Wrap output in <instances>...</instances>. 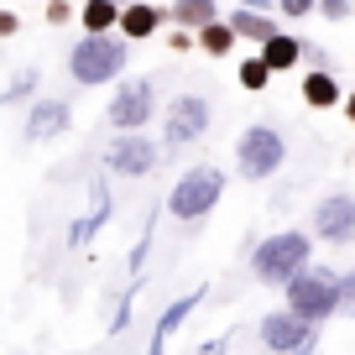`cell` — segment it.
<instances>
[{"label": "cell", "mask_w": 355, "mask_h": 355, "mask_svg": "<svg viewBox=\"0 0 355 355\" xmlns=\"http://www.w3.org/2000/svg\"><path fill=\"white\" fill-rule=\"evenodd\" d=\"M136 293H141V288H136V282H131V288L121 293V303H115V319H110V334H121L125 324H131V309H136Z\"/></svg>", "instance_id": "cell-24"}, {"label": "cell", "mask_w": 355, "mask_h": 355, "mask_svg": "<svg viewBox=\"0 0 355 355\" xmlns=\"http://www.w3.org/2000/svg\"><path fill=\"white\" fill-rule=\"evenodd\" d=\"M193 47H199V53H209V58H230L235 53V32L225 21H209V26H199V32H193Z\"/></svg>", "instance_id": "cell-20"}, {"label": "cell", "mask_w": 355, "mask_h": 355, "mask_svg": "<svg viewBox=\"0 0 355 355\" xmlns=\"http://www.w3.org/2000/svg\"><path fill=\"white\" fill-rule=\"evenodd\" d=\"M313 11L324 21H350V0H313Z\"/></svg>", "instance_id": "cell-25"}, {"label": "cell", "mask_w": 355, "mask_h": 355, "mask_svg": "<svg viewBox=\"0 0 355 355\" xmlns=\"http://www.w3.org/2000/svg\"><path fill=\"white\" fill-rule=\"evenodd\" d=\"M256 58H261L266 73L277 78V73H288V68H298V63H303V37H293V32H272V37L261 42V53H256Z\"/></svg>", "instance_id": "cell-15"}, {"label": "cell", "mask_w": 355, "mask_h": 355, "mask_svg": "<svg viewBox=\"0 0 355 355\" xmlns=\"http://www.w3.org/2000/svg\"><path fill=\"white\" fill-rule=\"evenodd\" d=\"M256 334H261V345H266L272 355H293L298 345H309L319 329H313V324H303V319H293L288 309H272V313H261Z\"/></svg>", "instance_id": "cell-10"}, {"label": "cell", "mask_w": 355, "mask_h": 355, "mask_svg": "<svg viewBox=\"0 0 355 355\" xmlns=\"http://www.w3.org/2000/svg\"><path fill=\"white\" fill-rule=\"evenodd\" d=\"M277 11L298 21V16H313V0H277Z\"/></svg>", "instance_id": "cell-27"}, {"label": "cell", "mask_w": 355, "mask_h": 355, "mask_svg": "<svg viewBox=\"0 0 355 355\" xmlns=\"http://www.w3.org/2000/svg\"><path fill=\"white\" fill-rule=\"evenodd\" d=\"M167 21V11H157L152 0H131V6H121V16H115V37L121 42H146V37H157Z\"/></svg>", "instance_id": "cell-11"}, {"label": "cell", "mask_w": 355, "mask_h": 355, "mask_svg": "<svg viewBox=\"0 0 355 355\" xmlns=\"http://www.w3.org/2000/svg\"><path fill=\"white\" fill-rule=\"evenodd\" d=\"M266 84H272V73L261 68V58H245V63H241V89H245V94H261Z\"/></svg>", "instance_id": "cell-23"}, {"label": "cell", "mask_w": 355, "mask_h": 355, "mask_svg": "<svg viewBox=\"0 0 355 355\" xmlns=\"http://www.w3.org/2000/svg\"><path fill=\"white\" fill-rule=\"evenodd\" d=\"M303 266H313V235L309 230H277L266 241H256V251H251V277L261 288H288Z\"/></svg>", "instance_id": "cell-1"}, {"label": "cell", "mask_w": 355, "mask_h": 355, "mask_svg": "<svg viewBox=\"0 0 355 355\" xmlns=\"http://www.w3.org/2000/svg\"><path fill=\"white\" fill-rule=\"evenodd\" d=\"M282 162H288V141H282L277 125L256 121V125H245V131L235 136V167H241L245 183H266Z\"/></svg>", "instance_id": "cell-5"}, {"label": "cell", "mask_w": 355, "mask_h": 355, "mask_svg": "<svg viewBox=\"0 0 355 355\" xmlns=\"http://www.w3.org/2000/svg\"><path fill=\"white\" fill-rule=\"evenodd\" d=\"M282 298H288V313L303 324H329L334 309H340V272H329V266H303L298 277L282 288Z\"/></svg>", "instance_id": "cell-2"}, {"label": "cell", "mask_w": 355, "mask_h": 355, "mask_svg": "<svg viewBox=\"0 0 355 355\" xmlns=\"http://www.w3.org/2000/svg\"><path fill=\"white\" fill-rule=\"evenodd\" d=\"M157 157H162V146L152 141V136H115L110 141V152H105V167L110 173H121V178H146V173H157Z\"/></svg>", "instance_id": "cell-9"}, {"label": "cell", "mask_w": 355, "mask_h": 355, "mask_svg": "<svg viewBox=\"0 0 355 355\" xmlns=\"http://www.w3.org/2000/svg\"><path fill=\"white\" fill-rule=\"evenodd\" d=\"M42 84V73H37V68H21V73L11 78V84H6V94H0V105H21V100H32V89Z\"/></svg>", "instance_id": "cell-21"}, {"label": "cell", "mask_w": 355, "mask_h": 355, "mask_svg": "<svg viewBox=\"0 0 355 355\" xmlns=\"http://www.w3.org/2000/svg\"><path fill=\"white\" fill-rule=\"evenodd\" d=\"M152 235H157V214H146L141 241H136V251H131V277H141V272H146V256H152Z\"/></svg>", "instance_id": "cell-22"}, {"label": "cell", "mask_w": 355, "mask_h": 355, "mask_svg": "<svg viewBox=\"0 0 355 355\" xmlns=\"http://www.w3.org/2000/svg\"><path fill=\"white\" fill-rule=\"evenodd\" d=\"M220 199H225V173L209 167V162H199V167H189V173L173 183V193H167V214L183 220V225H193V220H204Z\"/></svg>", "instance_id": "cell-4"}, {"label": "cell", "mask_w": 355, "mask_h": 355, "mask_svg": "<svg viewBox=\"0 0 355 355\" xmlns=\"http://www.w3.org/2000/svg\"><path fill=\"white\" fill-rule=\"evenodd\" d=\"M334 313H350L355 319V272H340V309Z\"/></svg>", "instance_id": "cell-26"}, {"label": "cell", "mask_w": 355, "mask_h": 355, "mask_svg": "<svg viewBox=\"0 0 355 355\" xmlns=\"http://www.w3.org/2000/svg\"><path fill=\"white\" fill-rule=\"evenodd\" d=\"M293 355H319V334H313L309 345H298V350H293Z\"/></svg>", "instance_id": "cell-32"}, {"label": "cell", "mask_w": 355, "mask_h": 355, "mask_svg": "<svg viewBox=\"0 0 355 355\" xmlns=\"http://www.w3.org/2000/svg\"><path fill=\"white\" fill-rule=\"evenodd\" d=\"M340 100H345V89H340V78H334L329 68H309V73H303V105H309V110H334Z\"/></svg>", "instance_id": "cell-16"}, {"label": "cell", "mask_w": 355, "mask_h": 355, "mask_svg": "<svg viewBox=\"0 0 355 355\" xmlns=\"http://www.w3.org/2000/svg\"><path fill=\"white\" fill-rule=\"evenodd\" d=\"M125 63H131V42H121L115 32L84 37V42H73V53H68V73H73V84H89V89L121 78Z\"/></svg>", "instance_id": "cell-3"}, {"label": "cell", "mask_w": 355, "mask_h": 355, "mask_svg": "<svg viewBox=\"0 0 355 355\" xmlns=\"http://www.w3.org/2000/svg\"><path fill=\"white\" fill-rule=\"evenodd\" d=\"M167 47H173V53H193V32L173 26V32H167Z\"/></svg>", "instance_id": "cell-29"}, {"label": "cell", "mask_w": 355, "mask_h": 355, "mask_svg": "<svg viewBox=\"0 0 355 355\" xmlns=\"http://www.w3.org/2000/svg\"><path fill=\"white\" fill-rule=\"evenodd\" d=\"M209 131V100L204 94H178L167 100V115H162V141L167 146H189Z\"/></svg>", "instance_id": "cell-8"}, {"label": "cell", "mask_w": 355, "mask_h": 355, "mask_svg": "<svg viewBox=\"0 0 355 355\" xmlns=\"http://www.w3.org/2000/svg\"><path fill=\"white\" fill-rule=\"evenodd\" d=\"M16 32H21V16H16V11H0V42L16 37Z\"/></svg>", "instance_id": "cell-30"}, {"label": "cell", "mask_w": 355, "mask_h": 355, "mask_svg": "<svg viewBox=\"0 0 355 355\" xmlns=\"http://www.w3.org/2000/svg\"><path fill=\"white\" fill-rule=\"evenodd\" d=\"M204 293H209V288H193V293H183L178 303H167L162 319H157V329H152V345H146V355H162V350H167V340H173V334L193 319V309L204 303Z\"/></svg>", "instance_id": "cell-13"}, {"label": "cell", "mask_w": 355, "mask_h": 355, "mask_svg": "<svg viewBox=\"0 0 355 355\" xmlns=\"http://www.w3.org/2000/svg\"><path fill=\"white\" fill-rule=\"evenodd\" d=\"M220 21L235 32V42H266V37L277 32V21H272L266 11H251V6H235V11L220 16Z\"/></svg>", "instance_id": "cell-17"}, {"label": "cell", "mask_w": 355, "mask_h": 355, "mask_svg": "<svg viewBox=\"0 0 355 355\" xmlns=\"http://www.w3.org/2000/svg\"><path fill=\"white\" fill-rule=\"evenodd\" d=\"M115 214V199H110V189H105V178H94V193H89V214L84 220H73V230H68V241L73 245H89L94 235H100V225Z\"/></svg>", "instance_id": "cell-14"}, {"label": "cell", "mask_w": 355, "mask_h": 355, "mask_svg": "<svg viewBox=\"0 0 355 355\" xmlns=\"http://www.w3.org/2000/svg\"><path fill=\"white\" fill-rule=\"evenodd\" d=\"M63 6H84V0H63Z\"/></svg>", "instance_id": "cell-33"}, {"label": "cell", "mask_w": 355, "mask_h": 355, "mask_svg": "<svg viewBox=\"0 0 355 355\" xmlns=\"http://www.w3.org/2000/svg\"><path fill=\"white\" fill-rule=\"evenodd\" d=\"M115 16H121V0H84V6H78V26H84V37L115 32Z\"/></svg>", "instance_id": "cell-19"}, {"label": "cell", "mask_w": 355, "mask_h": 355, "mask_svg": "<svg viewBox=\"0 0 355 355\" xmlns=\"http://www.w3.org/2000/svg\"><path fill=\"white\" fill-rule=\"evenodd\" d=\"M340 110H345V121L355 125V89H345V100H340Z\"/></svg>", "instance_id": "cell-31"}, {"label": "cell", "mask_w": 355, "mask_h": 355, "mask_svg": "<svg viewBox=\"0 0 355 355\" xmlns=\"http://www.w3.org/2000/svg\"><path fill=\"white\" fill-rule=\"evenodd\" d=\"M152 110H157V84L152 78H131V84H121L110 94L105 121H110L121 136H136L141 125H152Z\"/></svg>", "instance_id": "cell-6"}, {"label": "cell", "mask_w": 355, "mask_h": 355, "mask_svg": "<svg viewBox=\"0 0 355 355\" xmlns=\"http://www.w3.org/2000/svg\"><path fill=\"white\" fill-rule=\"evenodd\" d=\"M73 125V105L68 100H37L26 110V141H53Z\"/></svg>", "instance_id": "cell-12"}, {"label": "cell", "mask_w": 355, "mask_h": 355, "mask_svg": "<svg viewBox=\"0 0 355 355\" xmlns=\"http://www.w3.org/2000/svg\"><path fill=\"white\" fill-rule=\"evenodd\" d=\"M68 16H73V6H63V0H47V26H68Z\"/></svg>", "instance_id": "cell-28"}, {"label": "cell", "mask_w": 355, "mask_h": 355, "mask_svg": "<svg viewBox=\"0 0 355 355\" xmlns=\"http://www.w3.org/2000/svg\"><path fill=\"white\" fill-rule=\"evenodd\" d=\"M173 26H183V32H199V26L220 21V0H173Z\"/></svg>", "instance_id": "cell-18"}, {"label": "cell", "mask_w": 355, "mask_h": 355, "mask_svg": "<svg viewBox=\"0 0 355 355\" xmlns=\"http://www.w3.org/2000/svg\"><path fill=\"white\" fill-rule=\"evenodd\" d=\"M309 235L324 245H350L355 241V193H324L309 214Z\"/></svg>", "instance_id": "cell-7"}]
</instances>
